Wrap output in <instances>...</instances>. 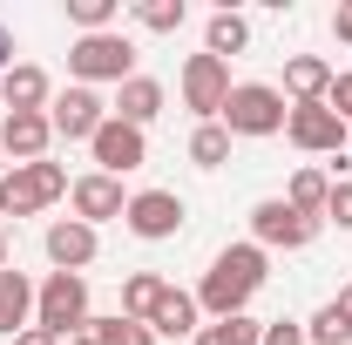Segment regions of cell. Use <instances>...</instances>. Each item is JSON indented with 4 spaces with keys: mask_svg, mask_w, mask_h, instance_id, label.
<instances>
[{
    "mask_svg": "<svg viewBox=\"0 0 352 345\" xmlns=\"http://www.w3.org/2000/svg\"><path fill=\"white\" fill-rule=\"evenodd\" d=\"M285 95H292V109H298V102H325V95H332V61L292 54V61H285Z\"/></svg>",
    "mask_w": 352,
    "mask_h": 345,
    "instance_id": "19",
    "label": "cell"
},
{
    "mask_svg": "<svg viewBox=\"0 0 352 345\" xmlns=\"http://www.w3.org/2000/svg\"><path fill=\"white\" fill-rule=\"evenodd\" d=\"M325 197H332V176L325 170H292V183H285V203H292V210L298 216H318V223H325Z\"/></svg>",
    "mask_w": 352,
    "mask_h": 345,
    "instance_id": "22",
    "label": "cell"
},
{
    "mask_svg": "<svg viewBox=\"0 0 352 345\" xmlns=\"http://www.w3.org/2000/svg\"><path fill=\"white\" fill-rule=\"evenodd\" d=\"M311 237H318V216H298L285 197L251 203V244L258 251H305Z\"/></svg>",
    "mask_w": 352,
    "mask_h": 345,
    "instance_id": "7",
    "label": "cell"
},
{
    "mask_svg": "<svg viewBox=\"0 0 352 345\" xmlns=\"http://www.w3.org/2000/svg\"><path fill=\"white\" fill-rule=\"evenodd\" d=\"M122 223H129V237H142V244H170L176 230L190 223V203H183L176 190H135Z\"/></svg>",
    "mask_w": 352,
    "mask_h": 345,
    "instance_id": "8",
    "label": "cell"
},
{
    "mask_svg": "<svg viewBox=\"0 0 352 345\" xmlns=\"http://www.w3.org/2000/svg\"><path fill=\"white\" fill-rule=\"evenodd\" d=\"M122 345H156V332H149V325H135V318H129V332H122Z\"/></svg>",
    "mask_w": 352,
    "mask_h": 345,
    "instance_id": "33",
    "label": "cell"
},
{
    "mask_svg": "<svg viewBox=\"0 0 352 345\" xmlns=\"http://www.w3.org/2000/svg\"><path fill=\"white\" fill-rule=\"evenodd\" d=\"M68 203H75V216H82L88 230H102V223H116V216L129 210V197H122V176H102V170H88L68 183Z\"/></svg>",
    "mask_w": 352,
    "mask_h": 345,
    "instance_id": "11",
    "label": "cell"
},
{
    "mask_svg": "<svg viewBox=\"0 0 352 345\" xmlns=\"http://www.w3.org/2000/svg\"><path fill=\"white\" fill-rule=\"evenodd\" d=\"M285 115H292V102H285V88H271V82H237L230 88V102H223V129H230V142L237 135H278L285 129Z\"/></svg>",
    "mask_w": 352,
    "mask_h": 345,
    "instance_id": "3",
    "label": "cell"
},
{
    "mask_svg": "<svg viewBox=\"0 0 352 345\" xmlns=\"http://www.w3.org/2000/svg\"><path fill=\"white\" fill-rule=\"evenodd\" d=\"M285 135H292L305 156H339V149H346V122H339L325 102H298V109L285 115Z\"/></svg>",
    "mask_w": 352,
    "mask_h": 345,
    "instance_id": "12",
    "label": "cell"
},
{
    "mask_svg": "<svg viewBox=\"0 0 352 345\" xmlns=\"http://www.w3.org/2000/svg\"><path fill=\"white\" fill-rule=\"evenodd\" d=\"M116 14H122V0H68V21H75L82 34H109Z\"/></svg>",
    "mask_w": 352,
    "mask_h": 345,
    "instance_id": "27",
    "label": "cell"
},
{
    "mask_svg": "<svg viewBox=\"0 0 352 345\" xmlns=\"http://www.w3.org/2000/svg\"><path fill=\"white\" fill-rule=\"evenodd\" d=\"M163 298H170V278L163 271H129L122 278V318H135V325H149Z\"/></svg>",
    "mask_w": 352,
    "mask_h": 345,
    "instance_id": "20",
    "label": "cell"
},
{
    "mask_svg": "<svg viewBox=\"0 0 352 345\" xmlns=\"http://www.w3.org/2000/svg\"><path fill=\"white\" fill-rule=\"evenodd\" d=\"M34 291H41V285H34L28 271H14V264L0 271V339H21V332L34 325Z\"/></svg>",
    "mask_w": 352,
    "mask_h": 345,
    "instance_id": "17",
    "label": "cell"
},
{
    "mask_svg": "<svg viewBox=\"0 0 352 345\" xmlns=\"http://www.w3.org/2000/svg\"><path fill=\"white\" fill-rule=\"evenodd\" d=\"M332 34H339V41H352V0H339V14H332Z\"/></svg>",
    "mask_w": 352,
    "mask_h": 345,
    "instance_id": "32",
    "label": "cell"
},
{
    "mask_svg": "<svg viewBox=\"0 0 352 345\" xmlns=\"http://www.w3.org/2000/svg\"><path fill=\"white\" fill-rule=\"evenodd\" d=\"M305 345H352V318L339 304H318L305 318Z\"/></svg>",
    "mask_w": 352,
    "mask_h": 345,
    "instance_id": "25",
    "label": "cell"
},
{
    "mask_svg": "<svg viewBox=\"0 0 352 345\" xmlns=\"http://www.w3.org/2000/svg\"><path fill=\"white\" fill-rule=\"evenodd\" d=\"M14 68V34H7V21H0V75Z\"/></svg>",
    "mask_w": 352,
    "mask_h": 345,
    "instance_id": "35",
    "label": "cell"
},
{
    "mask_svg": "<svg viewBox=\"0 0 352 345\" xmlns=\"http://www.w3.org/2000/svg\"><path fill=\"white\" fill-rule=\"evenodd\" d=\"M325 223L352 230V176H332V197H325Z\"/></svg>",
    "mask_w": 352,
    "mask_h": 345,
    "instance_id": "29",
    "label": "cell"
},
{
    "mask_svg": "<svg viewBox=\"0 0 352 345\" xmlns=\"http://www.w3.org/2000/svg\"><path fill=\"white\" fill-rule=\"evenodd\" d=\"M176 88H183V109H190L197 122H217L237 82H230V61H217V54H190L183 75H176Z\"/></svg>",
    "mask_w": 352,
    "mask_h": 345,
    "instance_id": "5",
    "label": "cell"
},
{
    "mask_svg": "<svg viewBox=\"0 0 352 345\" xmlns=\"http://www.w3.org/2000/svg\"><path fill=\"white\" fill-rule=\"evenodd\" d=\"M332 304H339V311L352 318V285H339V298H332Z\"/></svg>",
    "mask_w": 352,
    "mask_h": 345,
    "instance_id": "36",
    "label": "cell"
},
{
    "mask_svg": "<svg viewBox=\"0 0 352 345\" xmlns=\"http://www.w3.org/2000/svg\"><path fill=\"white\" fill-rule=\"evenodd\" d=\"M34 325L54 339H75L88 325V278L82 271H47L41 291H34Z\"/></svg>",
    "mask_w": 352,
    "mask_h": 345,
    "instance_id": "4",
    "label": "cell"
},
{
    "mask_svg": "<svg viewBox=\"0 0 352 345\" xmlns=\"http://www.w3.org/2000/svg\"><path fill=\"white\" fill-rule=\"evenodd\" d=\"M0 149L14 163H41L47 149H54V122L47 115H0Z\"/></svg>",
    "mask_w": 352,
    "mask_h": 345,
    "instance_id": "16",
    "label": "cell"
},
{
    "mask_svg": "<svg viewBox=\"0 0 352 345\" xmlns=\"http://www.w3.org/2000/svg\"><path fill=\"white\" fill-rule=\"evenodd\" d=\"M122 332H129V318H122V311H109V318H102V311H88V325L75 332V345H122Z\"/></svg>",
    "mask_w": 352,
    "mask_h": 345,
    "instance_id": "28",
    "label": "cell"
},
{
    "mask_svg": "<svg viewBox=\"0 0 352 345\" xmlns=\"http://www.w3.org/2000/svg\"><path fill=\"white\" fill-rule=\"evenodd\" d=\"M244 47H251V21H244V14H230V7H217V14L204 21V54L230 61V54H244Z\"/></svg>",
    "mask_w": 352,
    "mask_h": 345,
    "instance_id": "21",
    "label": "cell"
},
{
    "mask_svg": "<svg viewBox=\"0 0 352 345\" xmlns=\"http://www.w3.org/2000/svg\"><path fill=\"white\" fill-rule=\"evenodd\" d=\"M149 332H156V339H197V332H204V304H197V291H176V285H170V298L156 304Z\"/></svg>",
    "mask_w": 352,
    "mask_h": 345,
    "instance_id": "18",
    "label": "cell"
},
{
    "mask_svg": "<svg viewBox=\"0 0 352 345\" xmlns=\"http://www.w3.org/2000/svg\"><path fill=\"white\" fill-rule=\"evenodd\" d=\"M68 75L82 88H95V82H129L135 75V41L122 34V27H109V34H75V47H68Z\"/></svg>",
    "mask_w": 352,
    "mask_h": 345,
    "instance_id": "2",
    "label": "cell"
},
{
    "mask_svg": "<svg viewBox=\"0 0 352 345\" xmlns=\"http://www.w3.org/2000/svg\"><path fill=\"white\" fill-rule=\"evenodd\" d=\"M68 197V170L61 163H14L7 170V216H41L47 203H61Z\"/></svg>",
    "mask_w": 352,
    "mask_h": 345,
    "instance_id": "6",
    "label": "cell"
},
{
    "mask_svg": "<svg viewBox=\"0 0 352 345\" xmlns=\"http://www.w3.org/2000/svg\"><path fill=\"white\" fill-rule=\"evenodd\" d=\"M0 216H7V176H0Z\"/></svg>",
    "mask_w": 352,
    "mask_h": 345,
    "instance_id": "37",
    "label": "cell"
},
{
    "mask_svg": "<svg viewBox=\"0 0 352 345\" xmlns=\"http://www.w3.org/2000/svg\"><path fill=\"white\" fill-rule=\"evenodd\" d=\"M47 122H54V142H88V135L109 122V102L95 95V88H61L54 102H47Z\"/></svg>",
    "mask_w": 352,
    "mask_h": 345,
    "instance_id": "9",
    "label": "cell"
},
{
    "mask_svg": "<svg viewBox=\"0 0 352 345\" xmlns=\"http://www.w3.org/2000/svg\"><path fill=\"white\" fill-rule=\"evenodd\" d=\"M0 271H7V230H0Z\"/></svg>",
    "mask_w": 352,
    "mask_h": 345,
    "instance_id": "38",
    "label": "cell"
},
{
    "mask_svg": "<svg viewBox=\"0 0 352 345\" xmlns=\"http://www.w3.org/2000/svg\"><path fill=\"white\" fill-rule=\"evenodd\" d=\"M325 109H332L339 122H352V68H346V75H332V95H325Z\"/></svg>",
    "mask_w": 352,
    "mask_h": 345,
    "instance_id": "31",
    "label": "cell"
},
{
    "mask_svg": "<svg viewBox=\"0 0 352 345\" xmlns=\"http://www.w3.org/2000/svg\"><path fill=\"white\" fill-rule=\"evenodd\" d=\"M346 149H352V122H346Z\"/></svg>",
    "mask_w": 352,
    "mask_h": 345,
    "instance_id": "39",
    "label": "cell"
},
{
    "mask_svg": "<svg viewBox=\"0 0 352 345\" xmlns=\"http://www.w3.org/2000/svg\"><path fill=\"white\" fill-rule=\"evenodd\" d=\"M264 278H271V251H258V244H223L217 258H210V271H204V285H197V304L210 318H237L264 291Z\"/></svg>",
    "mask_w": 352,
    "mask_h": 345,
    "instance_id": "1",
    "label": "cell"
},
{
    "mask_svg": "<svg viewBox=\"0 0 352 345\" xmlns=\"http://www.w3.org/2000/svg\"><path fill=\"white\" fill-rule=\"evenodd\" d=\"M190 163H197V170H223V163H230V129H223V122H197V129H190Z\"/></svg>",
    "mask_w": 352,
    "mask_h": 345,
    "instance_id": "23",
    "label": "cell"
},
{
    "mask_svg": "<svg viewBox=\"0 0 352 345\" xmlns=\"http://www.w3.org/2000/svg\"><path fill=\"white\" fill-rule=\"evenodd\" d=\"M0 163H7V149H0Z\"/></svg>",
    "mask_w": 352,
    "mask_h": 345,
    "instance_id": "40",
    "label": "cell"
},
{
    "mask_svg": "<svg viewBox=\"0 0 352 345\" xmlns=\"http://www.w3.org/2000/svg\"><path fill=\"white\" fill-rule=\"evenodd\" d=\"M163 102H170V95H163L156 75H129V82L116 88V109H109V115H116V122H129V129H149V122L163 115Z\"/></svg>",
    "mask_w": 352,
    "mask_h": 345,
    "instance_id": "15",
    "label": "cell"
},
{
    "mask_svg": "<svg viewBox=\"0 0 352 345\" xmlns=\"http://www.w3.org/2000/svg\"><path fill=\"white\" fill-rule=\"evenodd\" d=\"M0 102H7V115H47V102H54L47 68H34V61H14V68L0 75Z\"/></svg>",
    "mask_w": 352,
    "mask_h": 345,
    "instance_id": "14",
    "label": "cell"
},
{
    "mask_svg": "<svg viewBox=\"0 0 352 345\" xmlns=\"http://www.w3.org/2000/svg\"><path fill=\"white\" fill-rule=\"evenodd\" d=\"M258 339H264V325L251 318V311H237V318H210L190 345H258Z\"/></svg>",
    "mask_w": 352,
    "mask_h": 345,
    "instance_id": "24",
    "label": "cell"
},
{
    "mask_svg": "<svg viewBox=\"0 0 352 345\" xmlns=\"http://www.w3.org/2000/svg\"><path fill=\"white\" fill-rule=\"evenodd\" d=\"M129 14H135V27H149V34H176V27L190 21V7H183V0H135Z\"/></svg>",
    "mask_w": 352,
    "mask_h": 345,
    "instance_id": "26",
    "label": "cell"
},
{
    "mask_svg": "<svg viewBox=\"0 0 352 345\" xmlns=\"http://www.w3.org/2000/svg\"><path fill=\"white\" fill-rule=\"evenodd\" d=\"M88 156H95V170H102V176H129V170H142V163H149V135L109 115L102 129L88 135Z\"/></svg>",
    "mask_w": 352,
    "mask_h": 345,
    "instance_id": "10",
    "label": "cell"
},
{
    "mask_svg": "<svg viewBox=\"0 0 352 345\" xmlns=\"http://www.w3.org/2000/svg\"><path fill=\"white\" fill-rule=\"evenodd\" d=\"M258 345H305V325H298V318H271Z\"/></svg>",
    "mask_w": 352,
    "mask_h": 345,
    "instance_id": "30",
    "label": "cell"
},
{
    "mask_svg": "<svg viewBox=\"0 0 352 345\" xmlns=\"http://www.w3.org/2000/svg\"><path fill=\"white\" fill-rule=\"evenodd\" d=\"M41 251H47L54 271H82V278H88V264H95V251H102V237L88 230L82 216H54V223L41 230Z\"/></svg>",
    "mask_w": 352,
    "mask_h": 345,
    "instance_id": "13",
    "label": "cell"
},
{
    "mask_svg": "<svg viewBox=\"0 0 352 345\" xmlns=\"http://www.w3.org/2000/svg\"><path fill=\"white\" fill-rule=\"evenodd\" d=\"M14 345H61V339H54V332H41V325H28V332H21Z\"/></svg>",
    "mask_w": 352,
    "mask_h": 345,
    "instance_id": "34",
    "label": "cell"
}]
</instances>
